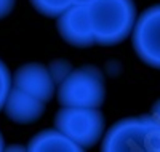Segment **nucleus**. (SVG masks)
<instances>
[{
	"instance_id": "1",
	"label": "nucleus",
	"mask_w": 160,
	"mask_h": 152,
	"mask_svg": "<svg viewBox=\"0 0 160 152\" xmlns=\"http://www.w3.org/2000/svg\"><path fill=\"white\" fill-rule=\"evenodd\" d=\"M87 8L95 45L114 47L131 35L138 18L133 0H93Z\"/></svg>"
},
{
	"instance_id": "2",
	"label": "nucleus",
	"mask_w": 160,
	"mask_h": 152,
	"mask_svg": "<svg viewBox=\"0 0 160 152\" xmlns=\"http://www.w3.org/2000/svg\"><path fill=\"white\" fill-rule=\"evenodd\" d=\"M104 152H160V125L149 115L127 117L104 133Z\"/></svg>"
},
{
	"instance_id": "3",
	"label": "nucleus",
	"mask_w": 160,
	"mask_h": 152,
	"mask_svg": "<svg viewBox=\"0 0 160 152\" xmlns=\"http://www.w3.org/2000/svg\"><path fill=\"white\" fill-rule=\"evenodd\" d=\"M61 106L99 107L106 99L104 75L96 66L85 64L72 69L56 88Z\"/></svg>"
},
{
	"instance_id": "4",
	"label": "nucleus",
	"mask_w": 160,
	"mask_h": 152,
	"mask_svg": "<svg viewBox=\"0 0 160 152\" xmlns=\"http://www.w3.org/2000/svg\"><path fill=\"white\" fill-rule=\"evenodd\" d=\"M55 127L85 150L102 138L104 115L99 107L62 106L55 117Z\"/></svg>"
},
{
	"instance_id": "5",
	"label": "nucleus",
	"mask_w": 160,
	"mask_h": 152,
	"mask_svg": "<svg viewBox=\"0 0 160 152\" xmlns=\"http://www.w3.org/2000/svg\"><path fill=\"white\" fill-rule=\"evenodd\" d=\"M131 42L142 63L160 69V5L144 10L136 18Z\"/></svg>"
},
{
	"instance_id": "6",
	"label": "nucleus",
	"mask_w": 160,
	"mask_h": 152,
	"mask_svg": "<svg viewBox=\"0 0 160 152\" xmlns=\"http://www.w3.org/2000/svg\"><path fill=\"white\" fill-rule=\"evenodd\" d=\"M56 19L58 32L66 43L77 48H87L95 45L87 5H71Z\"/></svg>"
},
{
	"instance_id": "7",
	"label": "nucleus",
	"mask_w": 160,
	"mask_h": 152,
	"mask_svg": "<svg viewBox=\"0 0 160 152\" xmlns=\"http://www.w3.org/2000/svg\"><path fill=\"white\" fill-rule=\"evenodd\" d=\"M13 87H16L42 103H48L56 93V84L53 80L48 66L40 63H29L21 66L13 75Z\"/></svg>"
},
{
	"instance_id": "8",
	"label": "nucleus",
	"mask_w": 160,
	"mask_h": 152,
	"mask_svg": "<svg viewBox=\"0 0 160 152\" xmlns=\"http://www.w3.org/2000/svg\"><path fill=\"white\" fill-rule=\"evenodd\" d=\"M3 112L13 123L31 125L43 115L45 103L16 87H11L3 104Z\"/></svg>"
},
{
	"instance_id": "9",
	"label": "nucleus",
	"mask_w": 160,
	"mask_h": 152,
	"mask_svg": "<svg viewBox=\"0 0 160 152\" xmlns=\"http://www.w3.org/2000/svg\"><path fill=\"white\" fill-rule=\"evenodd\" d=\"M26 149L29 152H80L83 150L78 144L69 139L64 133H61L56 127L37 133L29 141Z\"/></svg>"
},
{
	"instance_id": "10",
	"label": "nucleus",
	"mask_w": 160,
	"mask_h": 152,
	"mask_svg": "<svg viewBox=\"0 0 160 152\" xmlns=\"http://www.w3.org/2000/svg\"><path fill=\"white\" fill-rule=\"evenodd\" d=\"M31 3L40 15L47 18H58L72 5L71 0H31Z\"/></svg>"
},
{
	"instance_id": "11",
	"label": "nucleus",
	"mask_w": 160,
	"mask_h": 152,
	"mask_svg": "<svg viewBox=\"0 0 160 152\" xmlns=\"http://www.w3.org/2000/svg\"><path fill=\"white\" fill-rule=\"evenodd\" d=\"M11 87H13V75L7 64L0 59V110H3V104Z\"/></svg>"
},
{
	"instance_id": "12",
	"label": "nucleus",
	"mask_w": 160,
	"mask_h": 152,
	"mask_svg": "<svg viewBox=\"0 0 160 152\" xmlns=\"http://www.w3.org/2000/svg\"><path fill=\"white\" fill-rule=\"evenodd\" d=\"M48 71L53 77V80H55V84L58 87V84H61V82L69 75V72L72 71V66L69 61H64V59H55L50 66H48Z\"/></svg>"
},
{
	"instance_id": "13",
	"label": "nucleus",
	"mask_w": 160,
	"mask_h": 152,
	"mask_svg": "<svg viewBox=\"0 0 160 152\" xmlns=\"http://www.w3.org/2000/svg\"><path fill=\"white\" fill-rule=\"evenodd\" d=\"M16 0H0V19H3L5 16H8L10 13L15 8Z\"/></svg>"
},
{
	"instance_id": "14",
	"label": "nucleus",
	"mask_w": 160,
	"mask_h": 152,
	"mask_svg": "<svg viewBox=\"0 0 160 152\" xmlns=\"http://www.w3.org/2000/svg\"><path fill=\"white\" fill-rule=\"evenodd\" d=\"M151 117L160 125V99L154 103V106H152V109H151Z\"/></svg>"
},
{
	"instance_id": "15",
	"label": "nucleus",
	"mask_w": 160,
	"mask_h": 152,
	"mask_svg": "<svg viewBox=\"0 0 160 152\" xmlns=\"http://www.w3.org/2000/svg\"><path fill=\"white\" fill-rule=\"evenodd\" d=\"M72 5H90L93 0H71Z\"/></svg>"
},
{
	"instance_id": "16",
	"label": "nucleus",
	"mask_w": 160,
	"mask_h": 152,
	"mask_svg": "<svg viewBox=\"0 0 160 152\" xmlns=\"http://www.w3.org/2000/svg\"><path fill=\"white\" fill-rule=\"evenodd\" d=\"M5 149V141H3V136H2V133H0V152H2Z\"/></svg>"
}]
</instances>
